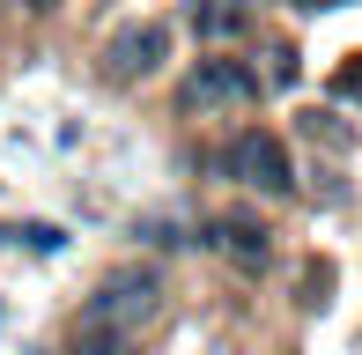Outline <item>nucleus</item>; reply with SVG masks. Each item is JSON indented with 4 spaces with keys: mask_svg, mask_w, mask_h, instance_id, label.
Listing matches in <instances>:
<instances>
[{
    "mask_svg": "<svg viewBox=\"0 0 362 355\" xmlns=\"http://www.w3.org/2000/svg\"><path fill=\"white\" fill-rule=\"evenodd\" d=\"M156 311H163V274H156V267H111L104 281H96V296L81 303V318H74V326L141 333Z\"/></svg>",
    "mask_w": 362,
    "mask_h": 355,
    "instance_id": "nucleus-1",
    "label": "nucleus"
},
{
    "mask_svg": "<svg viewBox=\"0 0 362 355\" xmlns=\"http://www.w3.org/2000/svg\"><path fill=\"white\" fill-rule=\"evenodd\" d=\"M215 163H222V178H237V185H252V192H274V200L296 192V163H288L281 134H267V126H244Z\"/></svg>",
    "mask_w": 362,
    "mask_h": 355,
    "instance_id": "nucleus-2",
    "label": "nucleus"
},
{
    "mask_svg": "<svg viewBox=\"0 0 362 355\" xmlns=\"http://www.w3.org/2000/svg\"><path fill=\"white\" fill-rule=\"evenodd\" d=\"M177 104L185 111H229V104H259V67L252 59H200V67L185 74V89H177Z\"/></svg>",
    "mask_w": 362,
    "mask_h": 355,
    "instance_id": "nucleus-3",
    "label": "nucleus"
},
{
    "mask_svg": "<svg viewBox=\"0 0 362 355\" xmlns=\"http://www.w3.org/2000/svg\"><path fill=\"white\" fill-rule=\"evenodd\" d=\"M170 59V23H134V30H119V37L104 45V82H148V74Z\"/></svg>",
    "mask_w": 362,
    "mask_h": 355,
    "instance_id": "nucleus-4",
    "label": "nucleus"
},
{
    "mask_svg": "<svg viewBox=\"0 0 362 355\" xmlns=\"http://www.w3.org/2000/svg\"><path fill=\"white\" fill-rule=\"evenodd\" d=\"M200 245L222 252L229 267H252V274L274 260V230H267L259 215H207V222H200Z\"/></svg>",
    "mask_w": 362,
    "mask_h": 355,
    "instance_id": "nucleus-5",
    "label": "nucleus"
},
{
    "mask_svg": "<svg viewBox=\"0 0 362 355\" xmlns=\"http://www.w3.org/2000/svg\"><path fill=\"white\" fill-rule=\"evenodd\" d=\"M74 355H141V333H104V326H74Z\"/></svg>",
    "mask_w": 362,
    "mask_h": 355,
    "instance_id": "nucleus-6",
    "label": "nucleus"
},
{
    "mask_svg": "<svg viewBox=\"0 0 362 355\" xmlns=\"http://www.w3.org/2000/svg\"><path fill=\"white\" fill-rule=\"evenodd\" d=\"M237 23H244L237 0H192V30H200V37H229Z\"/></svg>",
    "mask_w": 362,
    "mask_h": 355,
    "instance_id": "nucleus-7",
    "label": "nucleus"
},
{
    "mask_svg": "<svg viewBox=\"0 0 362 355\" xmlns=\"http://www.w3.org/2000/svg\"><path fill=\"white\" fill-rule=\"evenodd\" d=\"M303 134H310V141L325 134V149H355V134H348V126H333L325 111H310V119H303Z\"/></svg>",
    "mask_w": 362,
    "mask_h": 355,
    "instance_id": "nucleus-8",
    "label": "nucleus"
},
{
    "mask_svg": "<svg viewBox=\"0 0 362 355\" xmlns=\"http://www.w3.org/2000/svg\"><path fill=\"white\" fill-rule=\"evenodd\" d=\"M267 82H281V89L296 82V52H288V45H274V67H267Z\"/></svg>",
    "mask_w": 362,
    "mask_h": 355,
    "instance_id": "nucleus-9",
    "label": "nucleus"
},
{
    "mask_svg": "<svg viewBox=\"0 0 362 355\" xmlns=\"http://www.w3.org/2000/svg\"><path fill=\"white\" fill-rule=\"evenodd\" d=\"M340 96H362V67H348V74H340Z\"/></svg>",
    "mask_w": 362,
    "mask_h": 355,
    "instance_id": "nucleus-10",
    "label": "nucleus"
},
{
    "mask_svg": "<svg viewBox=\"0 0 362 355\" xmlns=\"http://www.w3.org/2000/svg\"><path fill=\"white\" fill-rule=\"evenodd\" d=\"M303 8H348V0H303Z\"/></svg>",
    "mask_w": 362,
    "mask_h": 355,
    "instance_id": "nucleus-11",
    "label": "nucleus"
},
{
    "mask_svg": "<svg viewBox=\"0 0 362 355\" xmlns=\"http://www.w3.org/2000/svg\"><path fill=\"white\" fill-rule=\"evenodd\" d=\"M15 8H52V0H15Z\"/></svg>",
    "mask_w": 362,
    "mask_h": 355,
    "instance_id": "nucleus-12",
    "label": "nucleus"
}]
</instances>
